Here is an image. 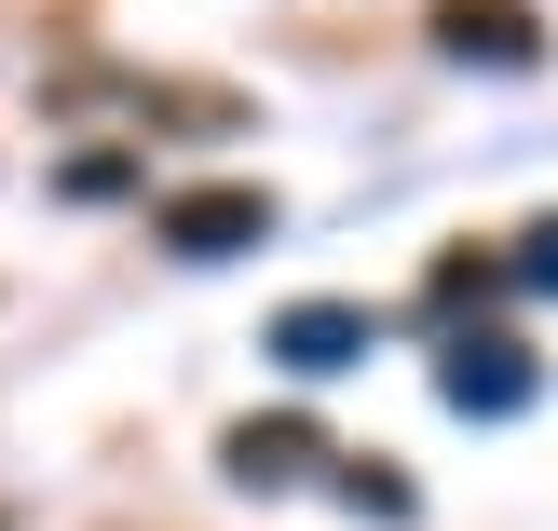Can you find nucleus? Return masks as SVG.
Segmentation results:
<instances>
[{
	"instance_id": "20e7f679",
	"label": "nucleus",
	"mask_w": 558,
	"mask_h": 531,
	"mask_svg": "<svg viewBox=\"0 0 558 531\" xmlns=\"http://www.w3.org/2000/svg\"><path fill=\"white\" fill-rule=\"evenodd\" d=\"M436 41H450V55H490V69H532L545 27L518 14V0H450V14H436Z\"/></svg>"
},
{
	"instance_id": "7ed1b4c3",
	"label": "nucleus",
	"mask_w": 558,
	"mask_h": 531,
	"mask_svg": "<svg viewBox=\"0 0 558 531\" xmlns=\"http://www.w3.org/2000/svg\"><path fill=\"white\" fill-rule=\"evenodd\" d=\"M354 354H368V314H354V300H287V314H272V369L327 382V369H354Z\"/></svg>"
},
{
	"instance_id": "f257e3e1",
	"label": "nucleus",
	"mask_w": 558,
	"mask_h": 531,
	"mask_svg": "<svg viewBox=\"0 0 558 531\" xmlns=\"http://www.w3.org/2000/svg\"><path fill=\"white\" fill-rule=\"evenodd\" d=\"M532 382H545V369L505 341V327H463V341L436 354V396H450L463 423H518V409H532Z\"/></svg>"
},
{
	"instance_id": "423d86ee",
	"label": "nucleus",
	"mask_w": 558,
	"mask_h": 531,
	"mask_svg": "<svg viewBox=\"0 0 558 531\" xmlns=\"http://www.w3.org/2000/svg\"><path fill=\"white\" fill-rule=\"evenodd\" d=\"M518 287L558 300V218H532V232H518Z\"/></svg>"
},
{
	"instance_id": "39448f33",
	"label": "nucleus",
	"mask_w": 558,
	"mask_h": 531,
	"mask_svg": "<svg viewBox=\"0 0 558 531\" xmlns=\"http://www.w3.org/2000/svg\"><path fill=\"white\" fill-rule=\"evenodd\" d=\"M300 463H314V423H245V436H232V478H245V491H287Z\"/></svg>"
},
{
	"instance_id": "f03ea898",
	"label": "nucleus",
	"mask_w": 558,
	"mask_h": 531,
	"mask_svg": "<svg viewBox=\"0 0 558 531\" xmlns=\"http://www.w3.org/2000/svg\"><path fill=\"white\" fill-rule=\"evenodd\" d=\"M163 245L178 260H245V245H272V191H178L163 205Z\"/></svg>"
}]
</instances>
